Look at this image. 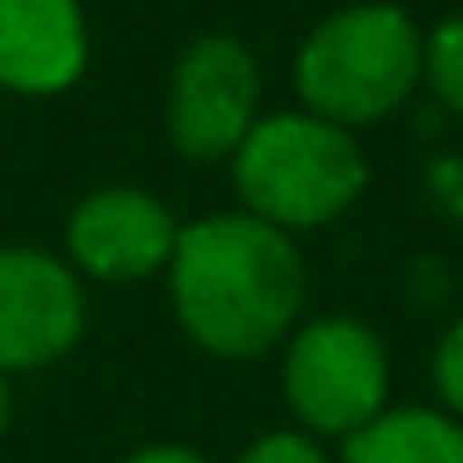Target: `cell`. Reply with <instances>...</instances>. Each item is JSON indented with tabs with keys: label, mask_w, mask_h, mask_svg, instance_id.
Masks as SVG:
<instances>
[{
	"label": "cell",
	"mask_w": 463,
	"mask_h": 463,
	"mask_svg": "<svg viewBox=\"0 0 463 463\" xmlns=\"http://www.w3.org/2000/svg\"><path fill=\"white\" fill-rule=\"evenodd\" d=\"M165 284L184 339L234 364L279 349L309 294L294 234L244 210H214L180 224Z\"/></svg>",
	"instance_id": "obj_1"
},
{
	"label": "cell",
	"mask_w": 463,
	"mask_h": 463,
	"mask_svg": "<svg viewBox=\"0 0 463 463\" xmlns=\"http://www.w3.org/2000/svg\"><path fill=\"white\" fill-rule=\"evenodd\" d=\"M423 85V31L389 0H359L324 15L294 55L299 110L359 130L379 125Z\"/></svg>",
	"instance_id": "obj_2"
},
{
	"label": "cell",
	"mask_w": 463,
	"mask_h": 463,
	"mask_svg": "<svg viewBox=\"0 0 463 463\" xmlns=\"http://www.w3.org/2000/svg\"><path fill=\"white\" fill-rule=\"evenodd\" d=\"M230 175L240 190V210L284 234L324 230L369 190V160L354 130L309 110L260 115L230 155Z\"/></svg>",
	"instance_id": "obj_3"
},
{
	"label": "cell",
	"mask_w": 463,
	"mask_h": 463,
	"mask_svg": "<svg viewBox=\"0 0 463 463\" xmlns=\"http://www.w3.org/2000/svg\"><path fill=\"white\" fill-rule=\"evenodd\" d=\"M284 403L314 439H349L389 409V349L354 314H319L284 339Z\"/></svg>",
	"instance_id": "obj_4"
},
{
	"label": "cell",
	"mask_w": 463,
	"mask_h": 463,
	"mask_svg": "<svg viewBox=\"0 0 463 463\" xmlns=\"http://www.w3.org/2000/svg\"><path fill=\"white\" fill-rule=\"evenodd\" d=\"M260 61L234 35H200L180 51L170 75L165 130L184 160H230L260 120Z\"/></svg>",
	"instance_id": "obj_5"
},
{
	"label": "cell",
	"mask_w": 463,
	"mask_h": 463,
	"mask_svg": "<svg viewBox=\"0 0 463 463\" xmlns=\"http://www.w3.org/2000/svg\"><path fill=\"white\" fill-rule=\"evenodd\" d=\"M85 279L35 244H0V373L61 364L85 339Z\"/></svg>",
	"instance_id": "obj_6"
},
{
	"label": "cell",
	"mask_w": 463,
	"mask_h": 463,
	"mask_svg": "<svg viewBox=\"0 0 463 463\" xmlns=\"http://www.w3.org/2000/svg\"><path fill=\"white\" fill-rule=\"evenodd\" d=\"M180 220L140 184H100L65 220V260L80 279L140 284L170 269Z\"/></svg>",
	"instance_id": "obj_7"
},
{
	"label": "cell",
	"mask_w": 463,
	"mask_h": 463,
	"mask_svg": "<svg viewBox=\"0 0 463 463\" xmlns=\"http://www.w3.org/2000/svg\"><path fill=\"white\" fill-rule=\"evenodd\" d=\"M90 65L80 0H0V90L65 95Z\"/></svg>",
	"instance_id": "obj_8"
},
{
	"label": "cell",
	"mask_w": 463,
	"mask_h": 463,
	"mask_svg": "<svg viewBox=\"0 0 463 463\" xmlns=\"http://www.w3.org/2000/svg\"><path fill=\"white\" fill-rule=\"evenodd\" d=\"M339 463H463V419L439 403H399L344 439Z\"/></svg>",
	"instance_id": "obj_9"
},
{
	"label": "cell",
	"mask_w": 463,
	"mask_h": 463,
	"mask_svg": "<svg viewBox=\"0 0 463 463\" xmlns=\"http://www.w3.org/2000/svg\"><path fill=\"white\" fill-rule=\"evenodd\" d=\"M423 85L443 110L463 120V15H443L423 35Z\"/></svg>",
	"instance_id": "obj_10"
},
{
	"label": "cell",
	"mask_w": 463,
	"mask_h": 463,
	"mask_svg": "<svg viewBox=\"0 0 463 463\" xmlns=\"http://www.w3.org/2000/svg\"><path fill=\"white\" fill-rule=\"evenodd\" d=\"M234 463H334V458L324 453V443L314 439V433H304V429H269V433H260V439L244 443Z\"/></svg>",
	"instance_id": "obj_11"
},
{
	"label": "cell",
	"mask_w": 463,
	"mask_h": 463,
	"mask_svg": "<svg viewBox=\"0 0 463 463\" xmlns=\"http://www.w3.org/2000/svg\"><path fill=\"white\" fill-rule=\"evenodd\" d=\"M433 393H439V409L453 413V419H463V314L443 329L439 349H433Z\"/></svg>",
	"instance_id": "obj_12"
},
{
	"label": "cell",
	"mask_w": 463,
	"mask_h": 463,
	"mask_svg": "<svg viewBox=\"0 0 463 463\" xmlns=\"http://www.w3.org/2000/svg\"><path fill=\"white\" fill-rule=\"evenodd\" d=\"M120 463H210L200 449H184V443H145V449L125 453Z\"/></svg>",
	"instance_id": "obj_13"
},
{
	"label": "cell",
	"mask_w": 463,
	"mask_h": 463,
	"mask_svg": "<svg viewBox=\"0 0 463 463\" xmlns=\"http://www.w3.org/2000/svg\"><path fill=\"white\" fill-rule=\"evenodd\" d=\"M15 419V393H11V379L0 373V439H5V429H11Z\"/></svg>",
	"instance_id": "obj_14"
}]
</instances>
